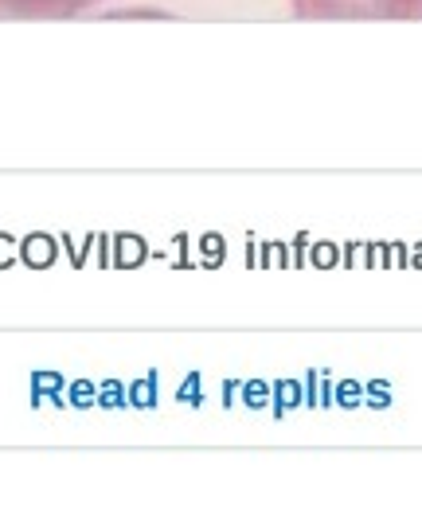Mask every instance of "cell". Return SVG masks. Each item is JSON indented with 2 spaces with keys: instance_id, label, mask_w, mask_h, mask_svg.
Segmentation results:
<instances>
[{
  "instance_id": "obj_1",
  "label": "cell",
  "mask_w": 422,
  "mask_h": 512,
  "mask_svg": "<svg viewBox=\"0 0 422 512\" xmlns=\"http://www.w3.org/2000/svg\"><path fill=\"white\" fill-rule=\"evenodd\" d=\"M297 20H422V0H290Z\"/></svg>"
},
{
  "instance_id": "obj_2",
  "label": "cell",
  "mask_w": 422,
  "mask_h": 512,
  "mask_svg": "<svg viewBox=\"0 0 422 512\" xmlns=\"http://www.w3.org/2000/svg\"><path fill=\"white\" fill-rule=\"evenodd\" d=\"M102 0H0V20H75Z\"/></svg>"
}]
</instances>
